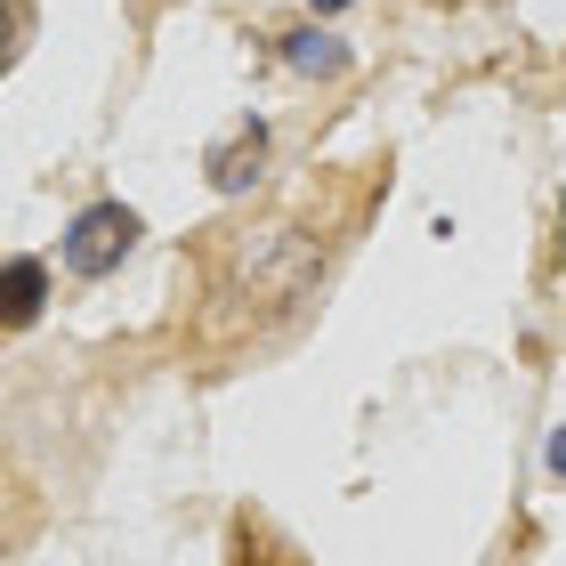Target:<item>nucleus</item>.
I'll use <instances>...</instances> for the list:
<instances>
[{
    "label": "nucleus",
    "instance_id": "20e7f679",
    "mask_svg": "<svg viewBox=\"0 0 566 566\" xmlns=\"http://www.w3.org/2000/svg\"><path fill=\"white\" fill-rule=\"evenodd\" d=\"M283 65H292V73H340L348 49L332 33H316V24H300V33H283Z\"/></svg>",
    "mask_w": 566,
    "mask_h": 566
},
{
    "label": "nucleus",
    "instance_id": "f257e3e1",
    "mask_svg": "<svg viewBox=\"0 0 566 566\" xmlns=\"http://www.w3.org/2000/svg\"><path fill=\"white\" fill-rule=\"evenodd\" d=\"M130 251H138V211L130 202H90V211H73V227H65V268L73 275H114Z\"/></svg>",
    "mask_w": 566,
    "mask_h": 566
},
{
    "label": "nucleus",
    "instance_id": "7ed1b4c3",
    "mask_svg": "<svg viewBox=\"0 0 566 566\" xmlns=\"http://www.w3.org/2000/svg\"><path fill=\"white\" fill-rule=\"evenodd\" d=\"M41 300H49V268H41V260H24V251H17V260H9V300H0V316H9V332H24V324H33V316H41Z\"/></svg>",
    "mask_w": 566,
    "mask_h": 566
},
{
    "label": "nucleus",
    "instance_id": "423d86ee",
    "mask_svg": "<svg viewBox=\"0 0 566 566\" xmlns=\"http://www.w3.org/2000/svg\"><path fill=\"white\" fill-rule=\"evenodd\" d=\"M316 9H348V0H316Z\"/></svg>",
    "mask_w": 566,
    "mask_h": 566
},
{
    "label": "nucleus",
    "instance_id": "f03ea898",
    "mask_svg": "<svg viewBox=\"0 0 566 566\" xmlns=\"http://www.w3.org/2000/svg\"><path fill=\"white\" fill-rule=\"evenodd\" d=\"M260 163H268V130H260V122H243V130L211 154V187L219 195H243L251 178H260Z\"/></svg>",
    "mask_w": 566,
    "mask_h": 566
},
{
    "label": "nucleus",
    "instance_id": "39448f33",
    "mask_svg": "<svg viewBox=\"0 0 566 566\" xmlns=\"http://www.w3.org/2000/svg\"><path fill=\"white\" fill-rule=\"evenodd\" d=\"M551 478L566 485V429H551Z\"/></svg>",
    "mask_w": 566,
    "mask_h": 566
}]
</instances>
